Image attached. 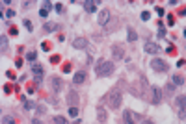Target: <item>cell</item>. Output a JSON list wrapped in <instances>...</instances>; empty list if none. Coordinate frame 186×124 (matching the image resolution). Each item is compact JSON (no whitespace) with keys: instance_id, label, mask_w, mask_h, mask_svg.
<instances>
[{"instance_id":"obj_31","label":"cell","mask_w":186,"mask_h":124,"mask_svg":"<svg viewBox=\"0 0 186 124\" xmlns=\"http://www.w3.org/2000/svg\"><path fill=\"white\" fill-rule=\"evenodd\" d=\"M52 7H54V6H52V4H50L48 0H47V2H43V9H47V11H50Z\"/></svg>"},{"instance_id":"obj_21","label":"cell","mask_w":186,"mask_h":124,"mask_svg":"<svg viewBox=\"0 0 186 124\" xmlns=\"http://www.w3.org/2000/svg\"><path fill=\"white\" fill-rule=\"evenodd\" d=\"M173 83H175V85H184V78H183L181 74H175V76H173Z\"/></svg>"},{"instance_id":"obj_7","label":"cell","mask_w":186,"mask_h":124,"mask_svg":"<svg viewBox=\"0 0 186 124\" xmlns=\"http://www.w3.org/2000/svg\"><path fill=\"white\" fill-rule=\"evenodd\" d=\"M73 48H76V50H88V48H89V43H88V39H84V37H76V39L73 41Z\"/></svg>"},{"instance_id":"obj_34","label":"cell","mask_w":186,"mask_h":124,"mask_svg":"<svg viewBox=\"0 0 186 124\" xmlns=\"http://www.w3.org/2000/svg\"><path fill=\"white\" fill-rule=\"evenodd\" d=\"M54 9H56L58 13H63V6H61V4H56V6H54Z\"/></svg>"},{"instance_id":"obj_14","label":"cell","mask_w":186,"mask_h":124,"mask_svg":"<svg viewBox=\"0 0 186 124\" xmlns=\"http://www.w3.org/2000/svg\"><path fill=\"white\" fill-rule=\"evenodd\" d=\"M112 54H114V59H123V56H125V50H123V46H121V45H114V48H112Z\"/></svg>"},{"instance_id":"obj_35","label":"cell","mask_w":186,"mask_h":124,"mask_svg":"<svg viewBox=\"0 0 186 124\" xmlns=\"http://www.w3.org/2000/svg\"><path fill=\"white\" fill-rule=\"evenodd\" d=\"M6 17H7V19H11V17H15V11H13V9H7V13H6Z\"/></svg>"},{"instance_id":"obj_3","label":"cell","mask_w":186,"mask_h":124,"mask_svg":"<svg viewBox=\"0 0 186 124\" xmlns=\"http://www.w3.org/2000/svg\"><path fill=\"white\" fill-rule=\"evenodd\" d=\"M151 69L157 71V72H168V71H170V63H166V61L160 59V58H155V59L151 61Z\"/></svg>"},{"instance_id":"obj_27","label":"cell","mask_w":186,"mask_h":124,"mask_svg":"<svg viewBox=\"0 0 186 124\" xmlns=\"http://www.w3.org/2000/svg\"><path fill=\"white\" fill-rule=\"evenodd\" d=\"M106 121V113H104V108H99V122H104Z\"/></svg>"},{"instance_id":"obj_32","label":"cell","mask_w":186,"mask_h":124,"mask_svg":"<svg viewBox=\"0 0 186 124\" xmlns=\"http://www.w3.org/2000/svg\"><path fill=\"white\" fill-rule=\"evenodd\" d=\"M39 17H43V19H47V17H48V11L41 7V9H39Z\"/></svg>"},{"instance_id":"obj_23","label":"cell","mask_w":186,"mask_h":124,"mask_svg":"<svg viewBox=\"0 0 186 124\" xmlns=\"http://www.w3.org/2000/svg\"><path fill=\"white\" fill-rule=\"evenodd\" d=\"M52 121H54L56 124H65V122H67V119H65V117H61V115H54V117H52Z\"/></svg>"},{"instance_id":"obj_37","label":"cell","mask_w":186,"mask_h":124,"mask_svg":"<svg viewBox=\"0 0 186 124\" xmlns=\"http://www.w3.org/2000/svg\"><path fill=\"white\" fill-rule=\"evenodd\" d=\"M41 46H43V50H47V52H48V48H50V45H48V43H43Z\"/></svg>"},{"instance_id":"obj_8","label":"cell","mask_w":186,"mask_h":124,"mask_svg":"<svg viewBox=\"0 0 186 124\" xmlns=\"http://www.w3.org/2000/svg\"><path fill=\"white\" fill-rule=\"evenodd\" d=\"M50 83H52V91H54L56 95L63 91V82H61V78H58V76H50Z\"/></svg>"},{"instance_id":"obj_25","label":"cell","mask_w":186,"mask_h":124,"mask_svg":"<svg viewBox=\"0 0 186 124\" xmlns=\"http://www.w3.org/2000/svg\"><path fill=\"white\" fill-rule=\"evenodd\" d=\"M157 35H158V37H166V28H164L162 22L158 24V33H157Z\"/></svg>"},{"instance_id":"obj_4","label":"cell","mask_w":186,"mask_h":124,"mask_svg":"<svg viewBox=\"0 0 186 124\" xmlns=\"http://www.w3.org/2000/svg\"><path fill=\"white\" fill-rule=\"evenodd\" d=\"M149 91H151V102H153L155 106H158V104L162 102V96H164L162 89H160V87H157V85H153Z\"/></svg>"},{"instance_id":"obj_17","label":"cell","mask_w":186,"mask_h":124,"mask_svg":"<svg viewBox=\"0 0 186 124\" xmlns=\"http://www.w3.org/2000/svg\"><path fill=\"white\" fill-rule=\"evenodd\" d=\"M127 41L129 43H134V41H138V32L134 30V28H127Z\"/></svg>"},{"instance_id":"obj_15","label":"cell","mask_w":186,"mask_h":124,"mask_svg":"<svg viewBox=\"0 0 186 124\" xmlns=\"http://www.w3.org/2000/svg\"><path fill=\"white\" fill-rule=\"evenodd\" d=\"M84 82H86V72H84V71H78V72L73 74V83L80 85V83H84Z\"/></svg>"},{"instance_id":"obj_22","label":"cell","mask_w":186,"mask_h":124,"mask_svg":"<svg viewBox=\"0 0 186 124\" xmlns=\"http://www.w3.org/2000/svg\"><path fill=\"white\" fill-rule=\"evenodd\" d=\"M175 91V83H166V87H164V95H171Z\"/></svg>"},{"instance_id":"obj_30","label":"cell","mask_w":186,"mask_h":124,"mask_svg":"<svg viewBox=\"0 0 186 124\" xmlns=\"http://www.w3.org/2000/svg\"><path fill=\"white\" fill-rule=\"evenodd\" d=\"M149 19H151V13H149V11H143V13H142V20H143V22H147Z\"/></svg>"},{"instance_id":"obj_19","label":"cell","mask_w":186,"mask_h":124,"mask_svg":"<svg viewBox=\"0 0 186 124\" xmlns=\"http://www.w3.org/2000/svg\"><path fill=\"white\" fill-rule=\"evenodd\" d=\"M123 122H127V124H132L134 121H132V113L129 111V109H125L123 111Z\"/></svg>"},{"instance_id":"obj_1","label":"cell","mask_w":186,"mask_h":124,"mask_svg":"<svg viewBox=\"0 0 186 124\" xmlns=\"http://www.w3.org/2000/svg\"><path fill=\"white\" fill-rule=\"evenodd\" d=\"M114 71H116V63L110 61V59H99V61L95 63V74L101 76V78L110 76Z\"/></svg>"},{"instance_id":"obj_20","label":"cell","mask_w":186,"mask_h":124,"mask_svg":"<svg viewBox=\"0 0 186 124\" xmlns=\"http://www.w3.org/2000/svg\"><path fill=\"white\" fill-rule=\"evenodd\" d=\"M35 59H37V52H35V50H32V52L26 54V61H28V63H34Z\"/></svg>"},{"instance_id":"obj_36","label":"cell","mask_w":186,"mask_h":124,"mask_svg":"<svg viewBox=\"0 0 186 124\" xmlns=\"http://www.w3.org/2000/svg\"><path fill=\"white\" fill-rule=\"evenodd\" d=\"M157 13H158L160 17H164V7H157Z\"/></svg>"},{"instance_id":"obj_16","label":"cell","mask_w":186,"mask_h":124,"mask_svg":"<svg viewBox=\"0 0 186 124\" xmlns=\"http://www.w3.org/2000/svg\"><path fill=\"white\" fill-rule=\"evenodd\" d=\"M56 30H60V24H56V22H45L43 24V32L45 33H52Z\"/></svg>"},{"instance_id":"obj_24","label":"cell","mask_w":186,"mask_h":124,"mask_svg":"<svg viewBox=\"0 0 186 124\" xmlns=\"http://www.w3.org/2000/svg\"><path fill=\"white\" fill-rule=\"evenodd\" d=\"M13 122H15V119L11 115H4L2 117V124H13Z\"/></svg>"},{"instance_id":"obj_12","label":"cell","mask_w":186,"mask_h":124,"mask_svg":"<svg viewBox=\"0 0 186 124\" xmlns=\"http://www.w3.org/2000/svg\"><path fill=\"white\" fill-rule=\"evenodd\" d=\"M67 102H69V106H78V102H80V96H78V93H75V91H69V93H67Z\"/></svg>"},{"instance_id":"obj_33","label":"cell","mask_w":186,"mask_h":124,"mask_svg":"<svg viewBox=\"0 0 186 124\" xmlns=\"http://www.w3.org/2000/svg\"><path fill=\"white\" fill-rule=\"evenodd\" d=\"M35 111H37V113H39V115H43V113H45V111H47V109H45V108H43V106H35Z\"/></svg>"},{"instance_id":"obj_6","label":"cell","mask_w":186,"mask_h":124,"mask_svg":"<svg viewBox=\"0 0 186 124\" xmlns=\"http://www.w3.org/2000/svg\"><path fill=\"white\" fill-rule=\"evenodd\" d=\"M175 106H177V109H179V119H181V121H184V106H186L184 95L177 96V100H175Z\"/></svg>"},{"instance_id":"obj_11","label":"cell","mask_w":186,"mask_h":124,"mask_svg":"<svg viewBox=\"0 0 186 124\" xmlns=\"http://www.w3.org/2000/svg\"><path fill=\"white\" fill-rule=\"evenodd\" d=\"M145 52L147 54H158L160 52V46L153 41H145Z\"/></svg>"},{"instance_id":"obj_5","label":"cell","mask_w":186,"mask_h":124,"mask_svg":"<svg viewBox=\"0 0 186 124\" xmlns=\"http://www.w3.org/2000/svg\"><path fill=\"white\" fill-rule=\"evenodd\" d=\"M32 74H34L35 83H41L43 76H45V71H43V67H41L39 63H32Z\"/></svg>"},{"instance_id":"obj_13","label":"cell","mask_w":186,"mask_h":124,"mask_svg":"<svg viewBox=\"0 0 186 124\" xmlns=\"http://www.w3.org/2000/svg\"><path fill=\"white\" fill-rule=\"evenodd\" d=\"M82 7H84L88 13H95V11H97V4H95L93 0H84V2H82Z\"/></svg>"},{"instance_id":"obj_29","label":"cell","mask_w":186,"mask_h":124,"mask_svg":"<svg viewBox=\"0 0 186 124\" xmlns=\"http://www.w3.org/2000/svg\"><path fill=\"white\" fill-rule=\"evenodd\" d=\"M24 26H26V30H28V32H34V24H32L28 19H24Z\"/></svg>"},{"instance_id":"obj_2","label":"cell","mask_w":186,"mask_h":124,"mask_svg":"<svg viewBox=\"0 0 186 124\" xmlns=\"http://www.w3.org/2000/svg\"><path fill=\"white\" fill-rule=\"evenodd\" d=\"M121 98H123V93L119 91V87H114V89L108 93V108L119 109V108H121Z\"/></svg>"},{"instance_id":"obj_28","label":"cell","mask_w":186,"mask_h":124,"mask_svg":"<svg viewBox=\"0 0 186 124\" xmlns=\"http://www.w3.org/2000/svg\"><path fill=\"white\" fill-rule=\"evenodd\" d=\"M34 108H35V104H34V102L24 100V109H26V111H30V109H34Z\"/></svg>"},{"instance_id":"obj_10","label":"cell","mask_w":186,"mask_h":124,"mask_svg":"<svg viewBox=\"0 0 186 124\" xmlns=\"http://www.w3.org/2000/svg\"><path fill=\"white\" fill-rule=\"evenodd\" d=\"M108 20H110V11H108V9H102V11L99 13L97 22H99L101 26H106V24H108Z\"/></svg>"},{"instance_id":"obj_18","label":"cell","mask_w":186,"mask_h":124,"mask_svg":"<svg viewBox=\"0 0 186 124\" xmlns=\"http://www.w3.org/2000/svg\"><path fill=\"white\" fill-rule=\"evenodd\" d=\"M0 45H2V54H7V52H9V48H7L9 43H7V37H6L4 33L0 35Z\"/></svg>"},{"instance_id":"obj_9","label":"cell","mask_w":186,"mask_h":124,"mask_svg":"<svg viewBox=\"0 0 186 124\" xmlns=\"http://www.w3.org/2000/svg\"><path fill=\"white\" fill-rule=\"evenodd\" d=\"M143 87H145V80L142 78V80H140V85H138V82H136V83L132 85V89H130V91H132V95H134V96L143 98V93H142V89H143Z\"/></svg>"},{"instance_id":"obj_26","label":"cell","mask_w":186,"mask_h":124,"mask_svg":"<svg viewBox=\"0 0 186 124\" xmlns=\"http://www.w3.org/2000/svg\"><path fill=\"white\" fill-rule=\"evenodd\" d=\"M69 115L71 117H78V106H71L69 108Z\"/></svg>"}]
</instances>
